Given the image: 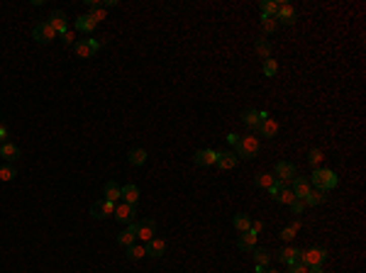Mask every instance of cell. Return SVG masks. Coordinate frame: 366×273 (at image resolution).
I'll use <instances>...</instances> for the list:
<instances>
[{"label": "cell", "instance_id": "obj_10", "mask_svg": "<svg viewBox=\"0 0 366 273\" xmlns=\"http://www.w3.org/2000/svg\"><path fill=\"white\" fill-rule=\"evenodd\" d=\"M220 159V151H212V149H200L193 154V161L196 166H215Z\"/></svg>", "mask_w": 366, "mask_h": 273}, {"label": "cell", "instance_id": "obj_9", "mask_svg": "<svg viewBox=\"0 0 366 273\" xmlns=\"http://www.w3.org/2000/svg\"><path fill=\"white\" fill-rule=\"evenodd\" d=\"M137 224V239L142 242H149L156 237V222L154 219H142V222H134Z\"/></svg>", "mask_w": 366, "mask_h": 273}, {"label": "cell", "instance_id": "obj_7", "mask_svg": "<svg viewBox=\"0 0 366 273\" xmlns=\"http://www.w3.org/2000/svg\"><path fill=\"white\" fill-rule=\"evenodd\" d=\"M115 212V203H110V200H96V203L90 205V217H96V219H105V217H110Z\"/></svg>", "mask_w": 366, "mask_h": 273}, {"label": "cell", "instance_id": "obj_40", "mask_svg": "<svg viewBox=\"0 0 366 273\" xmlns=\"http://www.w3.org/2000/svg\"><path fill=\"white\" fill-rule=\"evenodd\" d=\"M291 210H293V212H296V215H303V210H305V203H303V200H293V203H291Z\"/></svg>", "mask_w": 366, "mask_h": 273}, {"label": "cell", "instance_id": "obj_44", "mask_svg": "<svg viewBox=\"0 0 366 273\" xmlns=\"http://www.w3.org/2000/svg\"><path fill=\"white\" fill-rule=\"evenodd\" d=\"M227 142H230V144L235 147V144L240 142V134H235V132H232V134H227Z\"/></svg>", "mask_w": 366, "mask_h": 273}, {"label": "cell", "instance_id": "obj_19", "mask_svg": "<svg viewBox=\"0 0 366 273\" xmlns=\"http://www.w3.org/2000/svg\"><path fill=\"white\" fill-rule=\"evenodd\" d=\"M103 195H105V200H110V203H120V198H122V186H117L115 180H108L105 188H103Z\"/></svg>", "mask_w": 366, "mask_h": 273}, {"label": "cell", "instance_id": "obj_15", "mask_svg": "<svg viewBox=\"0 0 366 273\" xmlns=\"http://www.w3.org/2000/svg\"><path fill=\"white\" fill-rule=\"evenodd\" d=\"M266 117H268L266 112H256V110H244L242 112V122L247 124V127H252V129H256Z\"/></svg>", "mask_w": 366, "mask_h": 273}, {"label": "cell", "instance_id": "obj_13", "mask_svg": "<svg viewBox=\"0 0 366 273\" xmlns=\"http://www.w3.org/2000/svg\"><path fill=\"white\" fill-rule=\"evenodd\" d=\"M296 173H298V168H296V164H291V161H279L276 164V178L279 180H293L296 178Z\"/></svg>", "mask_w": 366, "mask_h": 273}, {"label": "cell", "instance_id": "obj_24", "mask_svg": "<svg viewBox=\"0 0 366 273\" xmlns=\"http://www.w3.org/2000/svg\"><path fill=\"white\" fill-rule=\"evenodd\" d=\"M127 161L132 166H144L147 164V151L144 149H132L129 154H127Z\"/></svg>", "mask_w": 366, "mask_h": 273}, {"label": "cell", "instance_id": "obj_33", "mask_svg": "<svg viewBox=\"0 0 366 273\" xmlns=\"http://www.w3.org/2000/svg\"><path fill=\"white\" fill-rule=\"evenodd\" d=\"M273 200H276V203H281V205H291L293 200H296V195H293V191H291V188H286V191H281L276 198H273Z\"/></svg>", "mask_w": 366, "mask_h": 273}, {"label": "cell", "instance_id": "obj_35", "mask_svg": "<svg viewBox=\"0 0 366 273\" xmlns=\"http://www.w3.org/2000/svg\"><path fill=\"white\" fill-rule=\"evenodd\" d=\"M261 71H264V76H268V78H271V76H276V73H279V64H276L273 59H264V68H261Z\"/></svg>", "mask_w": 366, "mask_h": 273}, {"label": "cell", "instance_id": "obj_28", "mask_svg": "<svg viewBox=\"0 0 366 273\" xmlns=\"http://www.w3.org/2000/svg\"><path fill=\"white\" fill-rule=\"evenodd\" d=\"M325 198H327V195H325L323 191H310L308 195L303 198V203L310 205V207H315V205H323V203H325Z\"/></svg>", "mask_w": 366, "mask_h": 273}, {"label": "cell", "instance_id": "obj_18", "mask_svg": "<svg viewBox=\"0 0 366 273\" xmlns=\"http://www.w3.org/2000/svg\"><path fill=\"white\" fill-rule=\"evenodd\" d=\"M256 132H259L261 136H268V139H273V136L279 134V122H276L273 117H266L264 122L256 127Z\"/></svg>", "mask_w": 366, "mask_h": 273}, {"label": "cell", "instance_id": "obj_23", "mask_svg": "<svg viewBox=\"0 0 366 273\" xmlns=\"http://www.w3.org/2000/svg\"><path fill=\"white\" fill-rule=\"evenodd\" d=\"M0 156L5 159V161H17L20 159V147H15L10 142H5L3 147H0Z\"/></svg>", "mask_w": 366, "mask_h": 273}, {"label": "cell", "instance_id": "obj_14", "mask_svg": "<svg viewBox=\"0 0 366 273\" xmlns=\"http://www.w3.org/2000/svg\"><path fill=\"white\" fill-rule=\"evenodd\" d=\"M291 183H293V188H291V191H293V195H296L298 200H303V198L312 191V186H310V180L305 176H296Z\"/></svg>", "mask_w": 366, "mask_h": 273}, {"label": "cell", "instance_id": "obj_21", "mask_svg": "<svg viewBox=\"0 0 366 273\" xmlns=\"http://www.w3.org/2000/svg\"><path fill=\"white\" fill-rule=\"evenodd\" d=\"M237 156H235V151H220V159H217V164L215 166H220L222 171H230V168H235L237 166Z\"/></svg>", "mask_w": 366, "mask_h": 273}, {"label": "cell", "instance_id": "obj_16", "mask_svg": "<svg viewBox=\"0 0 366 273\" xmlns=\"http://www.w3.org/2000/svg\"><path fill=\"white\" fill-rule=\"evenodd\" d=\"M137 242V224L132 222V224H127V230H122V232L117 234V244L120 246H129V244H134Z\"/></svg>", "mask_w": 366, "mask_h": 273}, {"label": "cell", "instance_id": "obj_8", "mask_svg": "<svg viewBox=\"0 0 366 273\" xmlns=\"http://www.w3.org/2000/svg\"><path fill=\"white\" fill-rule=\"evenodd\" d=\"M296 8L288 3H279V13H276V22L279 25H296Z\"/></svg>", "mask_w": 366, "mask_h": 273}, {"label": "cell", "instance_id": "obj_42", "mask_svg": "<svg viewBox=\"0 0 366 273\" xmlns=\"http://www.w3.org/2000/svg\"><path fill=\"white\" fill-rule=\"evenodd\" d=\"M261 230H264V222H259V219H256V222H252V227H249V232H254V234H259Z\"/></svg>", "mask_w": 366, "mask_h": 273}, {"label": "cell", "instance_id": "obj_32", "mask_svg": "<svg viewBox=\"0 0 366 273\" xmlns=\"http://www.w3.org/2000/svg\"><path fill=\"white\" fill-rule=\"evenodd\" d=\"M256 54L261 59H271V44L266 39H256Z\"/></svg>", "mask_w": 366, "mask_h": 273}, {"label": "cell", "instance_id": "obj_46", "mask_svg": "<svg viewBox=\"0 0 366 273\" xmlns=\"http://www.w3.org/2000/svg\"><path fill=\"white\" fill-rule=\"evenodd\" d=\"M308 273H325V271H323V266H310Z\"/></svg>", "mask_w": 366, "mask_h": 273}, {"label": "cell", "instance_id": "obj_17", "mask_svg": "<svg viewBox=\"0 0 366 273\" xmlns=\"http://www.w3.org/2000/svg\"><path fill=\"white\" fill-rule=\"evenodd\" d=\"M276 256H279V261L293 266V263H300V249H296V246H286V249H281Z\"/></svg>", "mask_w": 366, "mask_h": 273}, {"label": "cell", "instance_id": "obj_4", "mask_svg": "<svg viewBox=\"0 0 366 273\" xmlns=\"http://www.w3.org/2000/svg\"><path fill=\"white\" fill-rule=\"evenodd\" d=\"M113 217H117V222H125V224H132L134 217H137V207L127 203H115V212Z\"/></svg>", "mask_w": 366, "mask_h": 273}, {"label": "cell", "instance_id": "obj_3", "mask_svg": "<svg viewBox=\"0 0 366 273\" xmlns=\"http://www.w3.org/2000/svg\"><path fill=\"white\" fill-rule=\"evenodd\" d=\"M100 44H103V41H98V39H78L73 44V52L81 56V59H90V56L98 54Z\"/></svg>", "mask_w": 366, "mask_h": 273}, {"label": "cell", "instance_id": "obj_43", "mask_svg": "<svg viewBox=\"0 0 366 273\" xmlns=\"http://www.w3.org/2000/svg\"><path fill=\"white\" fill-rule=\"evenodd\" d=\"M281 237H283V239H286V242H291V239L296 237V232H293L291 227H286V230H283V232H281Z\"/></svg>", "mask_w": 366, "mask_h": 273}, {"label": "cell", "instance_id": "obj_11", "mask_svg": "<svg viewBox=\"0 0 366 273\" xmlns=\"http://www.w3.org/2000/svg\"><path fill=\"white\" fill-rule=\"evenodd\" d=\"M47 22H49V27L54 29L59 37H61L66 29H69V20H66V15L61 13V10H54V13L49 15V20H47Z\"/></svg>", "mask_w": 366, "mask_h": 273}, {"label": "cell", "instance_id": "obj_26", "mask_svg": "<svg viewBox=\"0 0 366 273\" xmlns=\"http://www.w3.org/2000/svg\"><path fill=\"white\" fill-rule=\"evenodd\" d=\"M76 29H78V32H85V34H90V32L96 29V22H93L88 15H81V17L76 20Z\"/></svg>", "mask_w": 366, "mask_h": 273}, {"label": "cell", "instance_id": "obj_45", "mask_svg": "<svg viewBox=\"0 0 366 273\" xmlns=\"http://www.w3.org/2000/svg\"><path fill=\"white\" fill-rule=\"evenodd\" d=\"M5 139H8V129L0 124V144H5Z\"/></svg>", "mask_w": 366, "mask_h": 273}, {"label": "cell", "instance_id": "obj_25", "mask_svg": "<svg viewBox=\"0 0 366 273\" xmlns=\"http://www.w3.org/2000/svg\"><path fill=\"white\" fill-rule=\"evenodd\" d=\"M259 8H261V17H276L279 13V3H273V0H261Z\"/></svg>", "mask_w": 366, "mask_h": 273}, {"label": "cell", "instance_id": "obj_30", "mask_svg": "<svg viewBox=\"0 0 366 273\" xmlns=\"http://www.w3.org/2000/svg\"><path fill=\"white\" fill-rule=\"evenodd\" d=\"M147 256V251H144V246L142 244H129L127 246V259L129 261H140Z\"/></svg>", "mask_w": 366, "mask_h": 273}, {"label": "cell", "instance_id": "obj_1", "mask_svg": "<svg viewBox=\"0 0 366 273\" xmlns=\"http://www.w3.org/2000/svg\"><path fill=\"white\" fill-rule=\"evenodd\" d=\"M339 178L337 173L332 171V168H315L312 171V186H315V191H332V188H337Z\"/></svg>", "mask_w": 366, "mask_h": 273}, {"label": "cell", "instance_id": "obj_38", "mask_svg": "<svg viewBox=\"0 0 366 273\" xmlns=\"http://www.w3.org/2000/svg\"><path fill=\"white\" fill-rule=\"evenodd\" d=\"M61 41H64L66 47H73V44H76V34H73V29H66V32L61 34Z\"/></svg>", "mask_w": 366, "mask_h": 273}, {"label": "cell", "instance_id": "obj_37", "mask_svg": "<svg viewBox=\"0 0 366 273\" xmlns=\"http://www.w3.org/2000/svg\"><path fill=\"white\" fill-rule=\"evenodd\" d=\"M17 176V171H15V166H0V180H5V183H8V180H13V178Z\"/></svg>", "mask_w": 366, "mask_h": 273}, {"label": "cell", "instance_id": "obj_27", "mask_svg": "<svg viewBox=\"0 0 366 273\" xmlns=\"http://www.w3.org/2000/svg\"><path fill=\"white\" fill-rule=\"evenodd\" d=\"M254 254V261H256V266H266L268 261H271V254H268V249H261V246H254L252 249Z\"/></svg>", "mask_w": 366, "mask_h": 273}, {"label": "cell", "instance_id": "obj_31", "mask_svg": "<svg viewBox=\"0 0 366 273\" xmlns=\"http://www.w3.org/2000/svg\"><path fill=\"white\" fill-rule=\"evenodd\" d=\"M286 188H291V186H288V180H279V178H273V183L268 186L266 191H268V195H271V198H276V195H279L281 191H286Z\"/></svg>", "mask_w": 366, "mask_h": 273}, {"label": "cell", "instance_id": "obj_20", "mask_svg": "<svg viewBox=\"0 0 366 273\" xmlns=\"http://www.w3.org/2000/svg\"><path fill=\"white\" fill-rule=\"evenodd\" d=\"M122 200H125L127 205H134V207H137V203H140V188H137L134 183L122 186Z\"/></svg>", "mask_w": 366, "mask_h": 273}, {"label": "cell", "instance_id": "obj_39", "mask_svg": "<svg viewBox=\"0 0 366 273\" xmlns=\"http://www.w3.org/2000/svg\"><path fill=\"white\" fill-rule=\"evenodd\" d=\"M308 161H310V166H317L320 161H323V151L312 149V151H310V156H308Z\"/></svg>", "mask_w": 366, "mask_h": 273}, {"label": "cell", "instance_id": "obj_22", "mask_svg": "<svg viewBox=\"0 0 366 273\" xmlns=\"http://www.w3.org/2000/svg\"><path fill=\"white\" fill-rule=\"evenodd\" d=\"M256 237H259V234H254V232H242L240 239H237V249H242V251H252L254 246H256Z\"/></svg>", "mask_w": 366, "mask_h": 273}, {"label": "cell", "instance_id": "obj_5", "mask_svg": "<svg viewBox=\"0 0 366 273\" xmlns=\"http://www.w3.org/2000/svg\"><path fill=\"white\" fill-rule=\"evenodd\" d=\"M327 259V251L325 249H308V251H300V263H305V266H323V261Z\"/></svg>", "mask_w": 366, "mask_h": 273}, {"label": "cell", "instance_id": "obj_29", "mask_svg": "<svg viewBox=\"0 0 366 273\" xmlns=\"http://www.w3.org/2000/svg\"><path fill=\"white\" fill-rule=\"evenodd\" d=\"M232 224H235V230H240V232H249L252 219H249V215H235V217H232Z\"/></svg>", "mask_w": 366, "mask_h": 273}, {"label": "cell", "instance_id": "obj_2", "mask_svg": "<svg viewBox=\"0 0 366 273\" xmlns=\"http://www.w3.org/2000/svg\"><path fill=\"white\" fill-rule=\"evenodd\" d=\"M235 149H237V159H254L259 154V139L254 134L240 136V142L235 144Z\"/></svg>", "mask_w": 366, "mask_h": 273}, {"label": "cell", "instance_id": "obj_48", "mask_svg": "<svg viewBox=\"0 0 366 273\" xmlns=\"http://www.w3.org/2000/svg\"><path fill=\"white\" fill-rule=\"evenodd\" d=\"M0 147H3V144H0Z\"/></svg>", "mask_w": 366, "mask_h": 273}, {"label": "cell", "instance_id": "obj_41", "mask_svg": "<svg viewBox=\"0 0 366 273\" xmlns=\"http://www.w3.org/2000/svg\"><path fill=\"white\" fill-rule=\"evenodd\" d=\"M288 273H308V266L305 263H293V266H288Z\"/></svg>", "mask_w": 366, "mask_h": 273}, {"label": "cell", "instance_id": "obj_6", "mask_svg": "<svg viewBox=\"0 0 366 273\" xmlns=\"http://www.w3.org/2000/svg\"><path fill=\"white\" fill-rule=\"evenodd\" d=\"M32 37L39 41V44H52V41L57 39V32L49 27V22H39V25H34V29H32Z\"/></svg>", "mask_w": 366, "mask_h": 273}, {"label": "cell", "instance_id": "obj_36", "mask_svg": "<svg viewBox=\"0 0 366 273\" xmlns=\"http://www.w3.org/2000/svg\"><path fill=\"white\" fill-rule=\"evenodd\" d=\"M273 183V176L271 173H259V176H254V186H259V188H268Z\"/></svg>", "mask_w": 366, "mask_h": 273}, {"label": "cell", "instance_id": "obj_47", "mask_svg": "<svg viewBox=\"0 0 366 273\" xmlns=\"http://www.w3.org/2000/svg\"><path fill=\"white\" fill-rule=\"evenodd\" d=\"M264 273H279V271H273V268H268L266 271V268H264Z\"/></svg>", "mask_w": 366, "mask_h": 273}, {"label": "cell", "instance_id": "obj_34", "mask_svg": "<svg viewBox=\"0 0 366 273\" xmlns=\"http://www.w3.org/2000/svg\"><path fill=\"white\" fill-rule=\"evenodd\" d=\"M279 27V22H276V17H261V29L266 32V34H273Z\"/></svg>", "mask_w": 366, "mask_h": 273}, {"label": "cell", "instance_id": "obj_12", "mask_svg": "<svg viewBox=\"0 0 366 273\" xmlns=\"http://www.w3.org/2000/svg\"><path fill=\"white\" fill-rule=\"evenodd\" d=\"M144 251H147V256L159 259V256H164V251H166V242H164L161 237H154V239H149V242L144 244Z\"/></svg>", "mask_w": 366, "mask_h": 273}]
</instances>
